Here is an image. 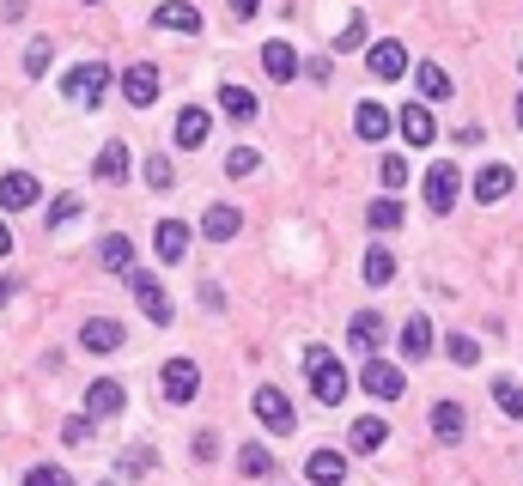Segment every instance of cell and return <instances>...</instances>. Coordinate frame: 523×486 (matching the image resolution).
Masks as SVG:
<instances>
[{
  "instance_id": "cell-1",
  "label": "cell",
  "mask_w": 523,
  "mask_h": 486,
  "mask_svg": "<svg viewBox=\"0 0 523 486\" xmlns=\"http://www.w3.org/2000/svg\"><path fill=\"white\" fill-rule=\"evenodd\" d=\"M305 377H311V395L323 408L347 401V371H341V359H329V347H305Z\"/></svg>"
},
{
  "instance_id": "cell-2",
  "label": "cell",
  "mask_w": 523,
  "mask_h": 486,
  "mask_svg": "<svg viewBox=\"0 0 523 486\" xmlns=\"http://www.w3.org/2000/svg\"><path fill=\"white\" fill-rule=\"evenodd\" d=\"M110 61H80L67 79H61V92H67V104H86V110H98L104 104V92H110Z\"/></svg>"
},
{
  "instance_id": "cell-3",
  "label": "cell",
  "mask_w": 523,
  "mask_h": 486,
  "mask_svg": "<svg viewBox=\"0 0 523 486\" xmlns=\"http://www.w3.org/2000/svg\"><path fill=\"white\" fill-rule=\"evenodd\" d=\"M256 420H262V426H268L274 438H286V432L298 426V414H292V401H286V395H280L274 383H262V389H256Z\"/></svg>"
},
{
  "instance_id": "cell-4",
  "label": "cell",
  "mask_w": 523,
  "mask_h": 486,
  "mask_svg": "<svg viewBox=\"0 0 523 486\" xmlns=\"http://www.w3.org/2000/svg\"><path fill=\"white\" fill-rule=\"evenodd\" d=\"M457 189H463L457 165H451V158H438V165L426 171V207H432V213H451V207H457Z\"/></svg>"
},
{
  "instance_id": "cell-5",
  "label": "cell",
  "mask_w": 523,
  "mask_h": 486,
  "mask_svg": "<svg viewBox=\"0 0 523 486\" xmlns=\"http://www.w3.org/2000/svg\"><path fill=\"white\" fill-rule=\"evenodd\" d=\"M159 86H165V73H159L153 61H134V67L122 73V98H128L134 110H146V104H153V98H159Z\"/></svg>"
},
{
  "instance_id": "cell-6",
  "label": "cell",
  "mask_w": 523,
  "mask_h": 486,
  "mask_svg": "<svg viewBox=\"0 0 523 486\" xmlns=\"http://www.w3.org/2000/svg\"><path fill=\"white\" fill-rule=\"evenodd\" d=\"M359 389H365V395H378V401H396V395L408 389V377H402L396 365H384V359H365V371H359Z\"/></svg>"
},
{
  "instance_id": "cell-7",
  "label": "cell",
  "mask_w": 523,
  "mask_h": 486,
  "mask_svg": "<svg viewBox=\"0 0 523 486\" xmlns=\"http://www.w3.org/2000/svg\"><path fill=\"white\" fill-rule=\"evenodd\" d=\"M159 389H165V401H195V389H201V371H195V359H165V371H159Z\"/></svg>"
},
{
  "instance_id": "cell-8",
  "label": "cell",
  "mask_w": 523,
  "mask_h": 486,
  "mask_svg": "<svg viewBox=\"0 0 523 486\" xmlns=\"http://www.w3.org/2000/svg\"><path fill=\"white\" fill-rule=\"evenodd\" d=\"M128 286H134V298H140V310L153 316V322H171V292L153 280V274H140V268H128Z\"/></svg>"
},
{
  "instance_id": "cell-9",
  "label": "cell",
  "mask_w": 523,
  "mask_h": 486,
  "mask_svg": "<svg viewBox=\"0 0 523 486\" xmlns=\"http://www.w3.org/2000/svg\"><path fill=\"white\" fill-rule=\"evenodd\" d=\"M122 322L116 316H86V329H80V347L86 353H122Z\"/></svg>"
},
{
  "instance_id": "cell-10",
  "label": "cell",
  "mask_w": 523,
  "mask_h": 486,
  "mask_svg": "<svg viewBox=\"0 0 523 486\" xmlns=\"http://www.w3.org/2000/svg\"><path fill=\"white\" fill-rule=\"evenodd\" d=\"M37 201H43V189H37L31 171H7V177H0V207H7V213H25Z\"/></svg>"
},
{
  "instance_id": "cell-11",
  "label": "cell",
  "mask_w": 523,
  "mask_h": 486,
  "mask_svg": "<svg viewBox=\"0 0 523 486\" xmlns=\"http://www.w3.org/2000/svg\"><path fill=\"white\" fill-rule=\"evenodd\" d=\"M122 401H128V389H122L116 377H98V383L86 389V414H92V420H110V414H122Z\"/></svg>"
},
{
  "instance_id": "cell-12",
  "label": "cell",
  "mask_w": 523,
  "mask_h": 486,
  "mask_svg": "<svg viewBox=\"0 0 523 486\" xmlns=\"http://www.w3.org/2000/svg\"><path fill=\"white\" fill-rule=\"evenodd\" d=\"M365 67L378 73V79H402L408 73V49L396 43V37H384V43H371V55H365Z\"/></svg>"
},
{
  "instance_id": "cell-13",
  "label": "cell",
  "mask_w": 523,
  "mask_h": 486,
  "mask_svg": "<svg viewBox=\"0 0 523 486\" xmlns=\"http://www.w3.org/2000/svg\"><path fill=\"white\" fill-rule=\"evenodd\" d=\"M153 250H159V262H183V256H189V225H183V219H159Z\"/></svg>"
},
{
  "instance_id": "cell-14",
  "label": "cell",
  "mask_w": 523,
  "mask_h": 486,
  "mask_svg": "<svg viewBox=\"0 0 523 486\" xmlns=\"http://www.w3.org/2000/svg\"><path fill=\"white\" fill-rule=\"evenodd\" d=\"M262 67H268V79H298V49L286 43V37H274V43H262Z\"/></svg>"
},
{
  "instance_id": "cell-15",
  "label": "cell",
  "mask_w": 523,
  "mask_h": 486,
  "mask_svg": "<svg viewBox=\"0 0 523 486\" xmlns=\"http://www.w3.org/2000/svg\"><path fill=\"white\" fill-rule=\"evenodd\" d=\"M305 474H311V486H341L347 480V456L341 450H311Z\"/></svg>"
},
{
  "instance_id": "cell-16",
  "label": "cell",
  "mask_w": 523,
  "mask_h": 486,
  "mask_svg": "<svg viewBox=\"0 0 523 486\" xmlns=\"http://www.w3.org/2000/svg\"><path fill=\"white\" fill-rule=\"evenodd\" d=\"M238 225H244V219H238V207H226V201H219V207H207L201 237H207V243H232V237H238Z\"/></svg>"
},
{
  "instance_id": "cell-17",
  "label": "cell",
  "mask_w": 523,
  "mask_h": 486,
  "mask_svg": "<svg viewBox=\"0 0 523 486\" xmlns=\"http://www.w3.org/2000/svg\"><path fill=\"white\" fill-rule=\"evenodd\" d=\"M219 110H226L232 122H256V110H262V104H256V92H244V86H238V79H226V86H219Z\"/></svg>"
},
{
  "instance_id": "cell-18",
  "label": "cell",
  "mask_w": 523,
  "mask_h": 486,
  "mask_svg": "<svg viewBox=\"0 0 523 486\" xmlns=\"http://www.w3.org/2000/svg\"><path fill=\"white\" fill-rule=\"evenodd\" d=\"M347 444H353L359 456H371V450H384V444H390V426H384L378 414H365V420H353V432H347Z\"/></svg>"
},
{
  "instance_id": "cell-19",
  "label": "cell",
  "mask_w": 523,
  "mask_h": 486,
  "mask_svg": "<svg viewBox=\"0 0 523 486\" xmlns=\"http://www.w3.org/2000/svg\"><path fill=\"white\" fill-rule=\"evenodd\" d=\"M511 189H517L511 165H481V177H475V201H505Z\"/></svg>"
},
{
  "instance_id": "cell-20",
  "label": "cell",
  "mask_w": 523,
  "mask_h": 486,
  "mask_svg": "<svg viewBox=\"0 0 523 486\" xmlns=\"http://www.w3.org/2000/svg\"><path fill=\"white\" fill-rule=\"evenodd\" d=\"M153 25H159V31H189V37H195V31H201V13L189 7V0H165V7L153 13Z\"/></svg>"
},
{
  "instance_id": "cell-21",
  "label": "cell",
  "mask_w": 523,
  "mask_h": 486,
  "mask_svg": "<svg viewBox=\"0 0 523 486\" xmlns=\"http://www.w3.org/2000/svg\"><path fill=\"white\" fill-rule=\"evenodd\" d=\"M171 134H177V146H201V140L213 134V116H207L201 104H189V110L177 116V128H171Z\"/></svg>"
},
{
  "instance_id": "cell-22",
  "label": "cell",
  "mask_w": 523,
  "mask_h": 486,
  "mask_svg": "<svg viewBox=\"0 0 523 486\" xmlns=\"http://www.w3.org/2000/svg\"><path fill=\"white\" fill-rule=\"evenodd\" d=\"M432 134H438L432 110H426V104H408V110H402V140H408V146H432Z\"/></svg>"
},
{
  "instance_id": "cell-23",
  "label": "cell",
  "mask_w": 523,
  "mask_h": 486,
  "mask_svg": "<svg viewBox=\"0 0 523 486\" xmlns=\"http://www.w3.org/2000/svg\"><path fill=\"white\" fill-rule=\"evenodd\" d=\"M414 86H420L426 104H438V98H451V73H444L438 61H420V67H414Z\"/></svg>"
},
{
  "instance_id": "cell-24",
  "label": "cell",
  "mask_w": 523,
  "mask_h": 486,
  "mask_svg": "<svg viewBox=\"0 0 523 486\" xmlns=\"http://www.w3.org/2000/svg\"><path fill=\"white\" fill-rule=\"evenodd\" d=\"M347 335H353V347H359V353H378V341H384V316H378V310H359Z\"/></svg>"
},
{
  "instance_id": "cell-25",
  "label": "cell",
  "mask_w": 523,
  "mask_h": 486,
  "mask_svg": "<svg viewBox=\"0 0 523 486\" xmlns=\"http://www.w3.org/2000/svg\"><path fill=\"white\" fill-rule=\"evenodd\" d=\"M353 134H359V140H384V134H390V110H384V104H359V110H353Z\"/></svg>"
},
{
  "instance_id": "cell-26",
  "label": "cell",
  "mask_w": 523,
  "mask_h": 486,
  "mask_svg": "<svg viewBox=\"0 0 523 486\" xmlns=\"http://www.w3.org/2000/svg\"><path fill=\"white\" fill-rule=\"evenodd\" d=\"M98 262H104L110 274H128V268H134V243H128L122 231H110V237L98 243Z\"/></svg>"
},
{
  "instance_id": "cell-27",
  "label": "cell",
  "mask_w": 523,
  "mask_h": 486,
  "mask_svg": "<svg viewBox=\"0 0 523 486\" xmlns=\"http://www.w3.org/2000/svg\"><path fill=\"white\" fill-rule=\"evenodd\" d=\"M463 408H457V401H438V408H432V432H438V444H457L463 438Z\"/></svg>"
},
{
  "instance_id": "cell-28",
  "label": "cell",
  "mask_w": 523,
  "mask_h": 486,
  "mask_svg": "<svg viewBox=\"0 0 523 486\" xmlns=\"http://www.w3.org/2000/svg\"><path fill=\"white\" fill-rule=\"evenodd\" d=\"M98 183H128V146L122 140H110L98 152Z\"/></svg>"
},
{
  "instance_id": "cell-29",
  "label": "cell",
  "mask_w": 523,
  "mask_h": 486,
  "mask_svg": "<svg viewBox=\"0 0 523 486\" xmlns=\"http://www.w3.org/2000/svg\"><path fill=\"white\" fill-rule=\"evenodd\" d=\"M402 353H408V359H426V353H432V322H426V316H408V322H402Z\"/></svg>"
},
{
  "instance_id": "cell-30",
  "label": "cell",
  "mask_w": 523,
  "mask_h": 486,
  "mask_svg": "<svg viewBox=\"0 0 523 486\" xmlns=\"http://www.w3.org/2000/svg\"><path fill=\"white\" fill-rule=\"evenodd\" d=\"M493 401H499V414L523 420V383L517 377H493Z\"/></svg>"
},
{
  "instance_id": "cell-31",
  "label": "cell",
  "mask_w": 523,
  "mask_h": 486,
  "mask_svg": "<svg viewBox=\"0 0 523 486\" xmlns=\"http://www.w3.org/2000/svg\"><path fill=\"white\" fill-rule=\"evenodd\" d=\"M396 280V256L390 250H371L365 256V286H390Z\"/></svg>"
},
{
  "instance_id": "cell-32",
  "label": "cell",
  "mask_w": 523,
  "mask_h": 486,
  "mask_svg": "<svg viewBox=\"0 0 523 486\" xmlns=\"http://www.w3.org/2000/svg\"><path fill=\"white\" fill-rule=\"evenodd\" d=\"M238 468H244L250 480H262V474H274V456H268L262 444H244V450H238Z\"/></svg>"
},
{
  "instance_id": "cell-33",
  "label": "cell",
  "mask_w": 523,
  "mask_h": 486,
  "mask_svg": "<svg viewBox=\"0 0 523 486\" xmlns=\"http://www.w3.org/2000/svg\"><path fill=\"white\" fill-rule=\"evenodd\" d=\"M365 219H371V231H396L402 225V201H371Z\"/></svg>"
},
{
  "instance_id": "cell-34",
  "label": "cell",
  "mask_w": 523,
  "mask_h": 486,
  "mask_svg": "<svg viewBox=\"0 0 523 486\" xmlns=\"http://www.w3.org/2000/svg\"><path fill=\"white\" fill-rule=\"evenodd\" d=\"M61 444H73V450H86V444H92V414H73V420L61 426Z\"/></svg>"
},
{
  "instance_id": "cell-35",
  "label": "cell",
  "mask_w": 523,
  "mask_h": 486,
  "mask_svg": "<svg viewBox=\"0 0 523 486\" xmlns=\"http://www.w3.org/2000/svg\"><path fill=\"white\" fill-rule=\"evenodd\" d=\"M25 486H73V474H67V468H55V462H37V468L25 474Z\"/></svg>"
},
{
  "instance_id": "cell-36",
  "label": "cell",
  "mask_w": 523,
  "mask_h": 486,
  "mask_svg": "<svg viewBox=\"0 0 523 486\" xmlns=\"http://www.w3.org/2000/svg\"><path fill=\"white\" fill-rule=\"evenodd\" d=\"M49 61H55V49H49V43L37 37V43L25 49V73H31V79H43V73H49Z\"/></svg>"
},
{
  "instance_id": "cell-37",
  "label": "cell",
  "mask_w": 523,
  "mask_h": 486,
  "mask_svg": "<svg viewBox=\"0 0 523 486\" xmlns=\"http://www.w3.org/2000/svg\"><path fill=\"white\" fill-rule=\"evenodd\" d=\"M444 347H451V359H457V365H481V347H475L469 335H451Z\"/></svg>"
},
{
  "instance_id": "cell-38",
  "label": "cell",
  "mask_w": 523,
  "mask_h": 486,
  "mask_svg": "<svg viewBox=\"0 0 523 486\" xmlns=\"http://www.w3.org/2000/svg\"><path fill=\"white\" fill-rule=\"evenodd\" d=\"M250 171H256V152H250V146L226 152V177H250Z\"/></svg>"
},
{
  "instance_id": "cell-39",
  "label": "cell",
  "mask_w": 523,
  "mask_h": 486,
  "mask_svg": "<svg viewBox=\"0 0 523 486\" xmlns=\"http://www.w3.org/2000/svg\"><path fill=\"white\" fill-rule=\"evenodd\" d=\"M171 158H146V183H153V189H171Z\"/></svg>"
},
{
  "instance_id": "cell-40",
  "label": "cell",
  "mask_w": 523,
  "mask_h": 486,
  "mask_svg": "<svg viewBox=\"0 0 523 486\" xmlns=\"http://www.w3.org/2000/svg\"><path fill=\"white\" fill-rule=\"evenodd\" d=\"M402 183H408V158L390 152V158H384V189H402Z\"/></svg>"
},
{
  "instance_id": "cell-41",
  "label": "cell",
  "mask_w": 523,
  "mask_h": 486,
  "mask_svg": "<svg viewBox=\"0 0 523 486\" xmlns=\"http://www.w3.org/2000/svg\"><path fill=\"white\" fill-rule=\"evenodd\" d=\"M73 219H80V195H61L55 213H49V225H73Z\"/></svg>"
},
{
  "instance_id": "cell-42",
  "label": "cell",
  "mask_w": 523,
  "mask_h": 486,
  "mask_svg": "<svg viewBox=\"0 0 523 486\" xmlns=\"http://www.w3.org/2000/svg\"><path fill=\"white\" fill-rule=\"evenodd\" d=\"M359 43H365V19L353 13V19H347V31L335 37V49H359Z\"/></svg>"
},
{
  "instance_id": "cell-43",
  "label": "cell",
  "mask_w": 523,
  "mask_h": 486,
  "mask_svg": "<svg viewBox=\"0 0 523 486\" xmlns=\"http://www.w3.org/2000/svg\"><path fill=\"white\" fill-rule=\"evenodd\" d=\"M140 468H153V450H128L122 456V474H140Z\"/></svg>"
},
{
  "instance_id": "cell-44",
  "label": "cell",
  "mask_w": 523,
  "mask_h": 486,
  "mask_svg": "<svg viewBox=\"0 0 523 486\" xmlns=\"http://www.w3.org/2000/svg\"><path fill=\"white\" fill-rule=\"evenodd\" d=\"M195 456H201V462H213V456H219V438H213V432H201V438H195Z\"/></svg>"
},
{
  "instance_id": "cell-45",
  "label": "cell",
  "mask_w": 523,
  "mask_h": 486,
  "mask_svg": "<svg viewBox=\"0 0 523 486\" xmlns=\"http://www.w3.org/2000/svg\"><path fill=\"white\" fill-rule=\"evenodd\" d=\"M262 13V0H232V19H256Z\"/></svg>"
},
{
  "instance_id": "cell-46",
  "label": "cell",
  "mask_w": 523,
  "mask_h": 486,
  "mask_svg": "<svg viewBox=\"0 0 523 486\" xmlns=\"http://www.w3.org/2000/svg\"><path fill=\"white\" fill-rule=\"evenodd\" d=\"M0 256H13V231H7V219H0Z\"/></svg>"
},
{
  "instance_id": "cell-47",
  "label": "cell",
  "mask_w": 523,
  "mask_h": 486,
  "mask_svg": "<svg viewBox=\"0 0 523 486\" xmlns=\"http://www.w3.org/2000/svg\"><path fill=\"white\" fill-rule=\"evenodd\" d=\"M517 122H523V98H517Z\"/></svg>"
},
{
  "instance_id": "cell-48",
  "label": "cell",
  "mask_w": 523,
  "mask_h": 486,
  "mask_svg": "<svg viewBox=\"0 0 523 486\" xmlns=\"http://www.w3.org/2000/svg\"><path fill=\"white\" fill-rule=\"evenodd\" d=\"M104 486H116V480H104Z\"/></svg>"
}]
</instances>
